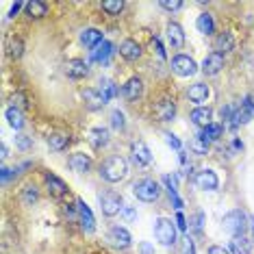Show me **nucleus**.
<instances>
[{"mask_svg":"<svg viewBox=\"0 0 254 254\" xmlns=\"http://www.w3.org/2000/svg\"><path fill=\"white\" fill-rule=\"evenodd\" d=\"M100 176L105 178L107 183H120L124 181L126 176H128V163H126L124 157H118V154H113V157L105 159L100 163Z\"/></svg>","mask_w":254,"mask_h":254,"instance_id":"obj_1","label":"nucleus"},{"mask_svg":"<svg viewBox=\"0 0 254 254\" xmlns=\"http://www.w3.org/2000/svg\"><path fill=\"white\" fill-rule=\"evenodd\" d=\"M222 226L230 237H241L246 235V228H248V215L241 209H235L224 215Z\"/></svg>","mask_w":254,"mask_h":254,"instance_id":"obj_2","label":"nucleus"},{"mask_svg":"<svg viewBox=\"0 0 254 254\" xmlns=\"http://www.w3.org/2000/svg\"><path fill=\"white\" fill-rule=\"evenodd\" d=\"M98 202H100V211L105 213L107 217H115L118 213H122L126 209V206H124V198L118 191H113V189L102 191L100 195H98Z\"/></svg>","mask_w":254,"mask_h":254,"instance_id":"obj_3","label":"nucleus"},{"mask_svg":"<svg viewBox=\"0 0 254 254\" xmlns=\"http://www.w3.org/2000/svg\"><path fill=\"white\" fill-rule=\"evenodd\" d=\"M154 237L161 246L170 248L176 244V222L167 217H157L154 219Z\"/></svg>","mask_w":254,"mask_h":254,"instance_id":"obj_4","label":"nucleus"},{"mask_svg":"<svg viewBox=\"0 0 254 254\" xmlns=\"http://www.w3.org/2000/svg\"><path fill=\"white\" fill-rule=\"evenodd\" d=\"M132 195L141 202H154L161 195V187L154 178H141L132 185Z\"/></svg>","mask_w":254,"mask_h":254,"instance_id":"obj_5","label":"nucleus"},{"mask_svg":"<svg viewBox=\"0 0 254 254\" xmlns=\"http://www.w3.org/2000/svg\"><path fill=\"white\" fill-rule=\"evenodd\" d=\"M172 72L178 74V76H193L198 72V63L189 55H176L172 59Z\"/></svg>","mask_w":254,"mask_h":254,"instance_id":"obj_6","label":"nucleus"},{"mask_svg":"<svg viewBox=\"0 0 254 254\" xmlns=\"http://www.w3.org/2000/svg\"><path fill=\"white\" fill-rule=\"evenodd\" d=\"M254 115V102H252V96H246L244 102H241V107L235 111V118L230 120V128H237L239 124H248L252 120Z\"/></svg>","mask_w":254,"mask_h":254,"instance_id":"obj_7","label":"nucleus"},{"mask_svg":"<svg viewBox=\"0 0 254 254\" xmlns=\"http://www.w3.org/2000/svg\"><path fill=\"white\" fill-rule=\"evenodd\" d=\"M107 239L111 241L113 248H118V250H126V248L130 246L132 237L124 226H111L109 228V233H107Z\"/></svg>","mask_w":254,"mask_h":254,"instance_id":"obj_8","label":"nucleus"},{"mask_svg":"<svg viewBox=\"0 0 254 254\" xmlns=\"http://www.w3.org/2000/svg\"><path fill=\"white\" fill-rule=\"evenodd\" d=\"M193 183L198 189H202V191H215L219 187V178L213 170H200L198 174H195Z\"/></svg>","mask_w":254,"mask_h":254,"instance_id":"obj_9","label":"nucleus"},{"mask_svg":"<svg viewBox=\"0 0 254 254\" xmlns=\"http://www.w3.org/2000/svg\"><path fill=\"white\" fill-rule=\"evenodd\" d=\"M76 209H78V224H80V228H83L85 233H94V230H96V219H94V215H91V209L87 206V202L78 200L76 202Z\"/></svg>","mask_w":254,"mask_h":254,"instance_id":"obj_10","label":"nucleus"},{"mask_svg":"<svg viewBox=\"0 0 254 254\" xmlns=\"http://www.w3.org/2000/svg\"><path fill=\"white\" fill-rule=\"evenodd\" d=\"M222 67H224V55H219V53H209L204 57V61H202V72L206 74V76H215V74L222 72Z\"/></svg>","mask_w":254,"mask_h":254,"instance_id":"obj_11","label":"nucleus"},{"mask_svg":"<svg viewBox=\"0 0 254 254\" xmlns=\"http://www.w3.org/2000/svg\"><path fill=\"white\" fill-rule=\"evenodd\" d=\"M152 111H154V118H157L159 122H172L176 115V105L172 100H159Z\"/></svg>","mask_w":254,"mask_h":254,"instance_id":"obj_12","label":"nucleus"},{"mask_svg":"<svg viewBox=\"0 0 254 254\" xmlns=\"http://www.w3.org/2000/svg\"><path fill=\"white\" fill-rule=\"evenodd\" d=\"M67 167H70L72 172H76V174H87L91 170V159L83 152H74L72 157L67 159Z\"/></svg>","mask_w":254,"mask_h":254,"instance_id":"obj_13","label":"nucleus"},{"mask_svg":"<svg viewBox=\"0 0 254 254\" xmlns=\"http://www.w3.org/2000/svg\"><path fill=\"white\" fill-rule=\"evenodd\" d=\"M122 94H124L126 100H139L141 94H143V80H141L139 76H130V78L124 83Z\"/></svg>","mask_w":254,"mask_h":254,"instance_id":"obj_14","label":"nucleus"},{"mask_svg":"<svg viewBox=\"0 0 254 254\" xmlns=\"http://www.w3.org/2000/svg\"><path fill=\"white\" fill-rule=\"evenodd\" d=\"M65 74L74 80L85 78V76H89V65L83 59H70L65 63Z\"/></svg>","mask_w":254,"mask_h":254,"instance_id":"obj_15","label":"nucleus"},{"mask_svg":"<svg viewBox=\"0 0 254 254\" xmlns=\"http://www.w3.org/2000/svg\"><path fill=\"white\" fill-rule=\"evenodd\" d=\"M187 96H189V100L195 102L198 107H204V102L209 100V96H211V89H209V85H204V83H193L191 87H189Z\"/></svg>","mask_w":254,"mask_h":254,"instance_id":"obj_16","label":"nucleus"},{"mask_svg":"<svg viewBox=\"0 0 254 254\" xmlns=\"http://www.w3.org/2000/svg\"><path fill=\"white\" fill-rule=\"evenodd\" d=\"M165 35H167V42H170V46L174 50H181L185 46V31H183L181 24H176V22H170V24H167Z\"/></svg>","mask_w":254,"mask_h":254,"instance_id":"obj_17","label":"nucleus"},{"mask_svg":"<svg viewBox=\"0 0 254 254\" xmlns=\"http://www.w3.org/2000/svg\"><path fill=\"white\" fill-rule=\"evenodd\" d=\"M87 141H89V146L94 148V150L107 148V146H109V130H107V128H102V126H96V128H91V130H89Z\"/></svg>","mask_w":254,"mask_h":254,"instance_id":"obj_18","label":"nucleus"},{"mask_svg":"<svg viewBox=\"0 0 254 254\" xmlns=\"http://www.w3.org/2000/svg\"><path fill=\"white\" fill-rule=\"evenodd\" d=\"M132 161L135 165H150L152 163V152L143 141H135L132 143Z\"/></svg>","mask_w":254,"mask_h":254,"instance_id":"obj_19","label":"nucleus"},{"mask_svg":"<svg viewBox=\"0 0 254 254\" xmlns=\"http://www.w3.org/2000/svg\"><path fill=\"white\" fill-rule=\"evenodd\" d=\"M189 118H191V122L198 126V128H202L204 130L206 126H211L213 122H211V118H213V111L209 107H195L193 111H191V115H189Z\"/></svg>","mask_w":254,"mask_h":254,"instance_id":"obj_20","label":"nucleus"},{"mask_svg":"<svg viewBox=\"0 0 254 254\" xmlns=\"http://www.w3.org/2000/svg\"><path fill=\"white\" fill-rule=\"evenodd\" d=\"M141 46L135 42V39H124L122 44H120V55L124 57L126 61H137L141 57Z\"/></svg>","mask_w":254,"mask_h":254,"instance_id":"obj_21","label":"nucleus"},{"mask_svg":"<svg viewBox=\"0 0 254 254\" xmlns=\"http://www.w3.org/2000/svg\"><path fill=\"white\" fill-rule=\"evenodd\" d=\"M83 100H85V105H87L89 111H98V109H102V107L107 105L100 91H98V89H91V87L83 89Z\"/></svg>","mask_w":254,"mask_h":254,"instance_id":"obj_22","label":"nucleus"},{"mask_svg":"<svg viewBox=\"0 0 254 254\" xmlns=\"http://www.w3.org/2000/svg\"><path fill=\"white\" fill-rule=\"evenodd\" d=\"M46 187H48L50 195H55V198H63L67 193V185L55 174H46Z\"/></svg>","mask_w":254,"mask_h":254,"instance_id":"obj_23","label":"nucleus"},{"mask_svg":"<svg viewBox=\"0 0 254 254\" xmlns=\"http://www.w3.org/2000/svg\"><path fill=\"white\" fill-rule=\"evenodd\" d=\"M111 55H113V44L105 39V42H100L94 50H91V61H96V63H107Z\"/></svg>","mask_w":254,"mask_h":254,"instance_id":"obj_24","label":"nucleus"},{"mask_svg":"<svg viewBox=\"0 0 254 254\" xmlns=\"http://www.w3.org/2000/svg\"><path fill=\"white\" fill-rule=\"evenodd\" d=\"M100 42H105V37H102V33L98 31V28H85V31L80 33V44H83L85 48L94 50Z\"/></svg>","mask_w":254,"mask_h":254,"instance_id":"obj_25","label":"nucleus"},{"mask_svg":"<svg viewBox=\"0 0 254 254\" xmlns=\"http://www.w3.org/2000/svg\"><path fill=\"white\" fill-rule=\"evenodd\" d=\"M4 115H7V122H9L11 128H15V130H22V128H24V113H22V109L11 105L7 111H4Z\"/></svg>","mask_w":254,"mask_h":254,"instance_id":"obj_26","label":"nucleus"},{"mask_svg":"<svg viewBox=\"0 0 254 254\" xmlns=\"http://www.w3.org/2000/svg\"><path fill=\"white\" fill-rule=\"evenodd\" d=\"M233 48H235V37H233V33H219V35L215 37V53L226 55V53H230Z\"/></svg>","mask_w":254,"mask_h":254,"instance_id":"obj_27","label":"nucleus"},{"mask_svg":"<svg viewBox=\"0 0 254 254\" xmlns=\"http://www.w3.org/2000/svg\"><path fill=\"white\" fill-rule=\"evenodd\" d=\"M250 252H252V244L246 235L230 239V254H250Z\"/></svg>","mask_w":254,"mask_h":254,"instance_id":"obj_28","label":"nucleus"},{"mask_svg":"<svg viewBox=\"0 0 254 254\" xmlns=\"http://www.w3.org/2000/svg\"><path fill=\"white\" fill-rule=\"evenodd\" d=\"M26 15L28 18H44V15H48V4L42 2V0H31V2H26Z\"/></svg>","mask_w":254,"mask_h":254,"instance_id":"obj_29","label":"nucleus"},{"mask_svg":"<svg viewBox=\"0 0 254 254\" xmlns=\"http://www.w3.org/2000/svg\"><path fill=\"white\" fill-rule=\"evenodd\" d=\"M48 146H50V150H55V152H61V150H65L70 146V135H67V132H53V135L48 137Z\"/></svg>","mask_w":254,"mask_h":254,"instance_id":"obj_30","label":"nucleus"},{"mask_svg":"<svg viewBox=\"0 0 254 254\" xmlns=\"http://www.w3.org/2000/svg\"><path fill=\"white\" fill-rule=\"evenodd\" d=\"M195 28H198L202 35H213V31H215V22H213V15H211V13H200L198 20H195Z\"/></svg>","mask_w":254,"mask_h":254,"instance_id":"obj_31","label":"nucleus"},{"mask_svg":"<svg viewBox=\"0 0 254 254\" xmlns=\"http://www.w3.org/2000/svg\"><path fill=\"white\" fill-rule=\"evenodd\" d=\"M100 94H102V98H105V102H109V100H113V98L120 94V89H118V85H115L113 80L102 78L100 80Z\"/></svg>","mask_w":254,"mask_h":254,"instance_id":"obj_32","label":"nucleus"},{"mask_svg":"<svg viewBox=\"0 0 254 254\" xmlns=\"http://www.w3.org/2000/svg\"><path fill=\"white\" fill-rule=\"evenodd\" d=\"M189 150L193 154H206L209 152V139H204L202 135H195L191 141H189Z\"/></svg>","mask_w":254,"mask_h":254,"instance_id":"obj_33","label":"nucleus"},{"mask_svg":"<svg viewBox=\"0 0 254 254\" xmlns=\"http://www.w3.org/2000/svg\"><path fill=\"white\" fill-rule=\"evenodd\" d=\"M124 9V0H105L102 2V11L109 15H120Z\"/></svg>","mask_w":254,"mask_h":254,"instance_id":"obj_34","label":"nucleus"},{"mask_svg":"<svg viewBox=\"0 0 254 254\" xmlns=\"http://www.w3.org/2000/svg\"><path fill=\"white\" fill-rule=\"evenodd\" d=\"M7 50L13 59H20L22 53H24V44H22V39H18V37H11L7 44Z\"/></svg>","mask_w":254,"mask_h":254,"instance_id":"obj_35","label":"nucleus"},{"mask_svg":"<svg viewBox=\"0 0 254 254\" xmlns=\"http://www.w3.org/2000/svg\"><path fill=\"white\" fill-rule=\"evenodd\" d=\"M39 200V191L35 185H28V187H24V193H22V202L24 204H35V202Z\"/></svg>","mask_w":254,"mask_h":254,"instance_id":"obj_36","label":"nucleus"},{"mask_svg":"<svg viewBox=\"0 0 254 254\" xmlns=\"http://www.w3.org/2000/svg\"><path fill=\"white\" fill-rule=\"evenodd\" d=\"M204 139H209V141H213V139H219V135H222V126L219 124H211V126H206L204 130L200 132Z\"/></svg>","mask_w":254,"mask_h":254,"instance_id":"obj_37","label":"nucleus"},{"mask_svg":"<svg viewBox=\"0 0 254 254\" xmlns=\"http://www.w3.org/2000/svg\"><path fill=\"white\" fill-rule=\"evenodd\" d=\"M111 126L115 130H122L124 126H126V122H124V113L122 111H118V109H115V111H111Z\"/></svg>","mask_w":254,"mask_h":254,"instance_id":"obj_38","label":"nucleus"},{"mask_svg":"<svg viewBox=\"0 0 254 254\" xmlns=\"http://www.w3.org/2000/svg\"><path fill=\"white\" fill-rule=\"evenodd\" d=\"M161 7H163V9H167V11H178V9H181L183 7V2H181V0H172V2H170V0H161Z\"/></svg>","mask_w":254,"mask_h":254,"instance_id":"obj_39","label":"nucleus"},{"mask_svg":"<svg viewBox=\"0 0 254 254\" xmlns=\"http://www.w3.org/2000/svg\"><path fill=\"white\" fill-rule=\"evenodd\" d=\"M165 141H167V146H172L174 150H181V141H178L176 135H172V132H165Z\"/></svg>","mask_w":254,"mask_h":254,"instance_id":"obj_40","label":"nucleus"},{"mask_svg":"<svg viewBox=\"0 0 254 254\" xmlns=\"http://www.w3.org/2000/svg\"><path fill=\"white\" fill-rule=\"evenodd\" d=\"M174 222H176V228H178V230H183V233L187 230V222H185L183 211H178V213H176V219H174Z\"/></svg>","mask_w":254,"mask_h":254,"instance_id":"obj_41","label":"nucleus"},{"mask_svg":"<svg viewBox=\"0 0 254 254\" xmlns=\"http://www.w3.org/2000/svg\"><path fill=\"white\" fill-rule=\"evenodd\" d=\"M11 100H13V107H26V98H24V94H13L11 96Z\"/></svg>","mask_w":254,"mask_h":254,"instance_id":"obj_42","label":"nucleus"},{"mask_svg":"<svg viewBox=\"0 0 254 254\" xmlns=\"http://www.w3.org/2000/svg\"><path fill=\"white\" fill-rule=\"evenodd\" d=\"M18 148L20 150H28V148H31V139H28L26 135H20L18 137Z\"/></svg>","mask_w":254,"mask_h":254,"instance_id":"obj_43","label":"nucleus"},{"mask_svg":"<svg viewBox=\"0 0 254 254\" xmlns=\"http://www.w3.org/2000/svg\"><path fill=\"white\" fill-rule=\"evenodd\" d=\"M206 254H230V250H226L224 246H211Z\"/></svg>","mask_w":254,"mask_h":254,"instance_id":"obj_44","label":"nucleus"},{"mask_svg":"<svg viewBox=\"0 0 254 254\" xmlns=\"http://www.w3.org/2000/svg\"><path fill=\"white\" fill-rule=\"evenodd\" d=\"M139 252L141 254H154V248L150 246L148 241H141V244H139Z\"/></svg>","mask_w":254,"mask_h":254,"instance_id":"obj_45","label":"nucleus"},{"mask_svg":"<svg viewBox=\"0 0 254 254\" xmlns=\"http://www.w3.org/2000/svg\"><path fill=\"white\" fill-rule=\"evenodd\" d=\"M22 7H26V4H22V2H15L13 7H11V11H9V18H15V15H18V11H20Z\"/></svg>","mask_w":254,"mask_h":254,"instance_id":"obj_46","label":"nucleus"},{"mask_svg":"<svg viewBox=\"0 0 254 254\" xmlns=\"http://www.w3.org/2000/svg\"><path fill=\"white\" fill-rule=\"evenodd\" d=\"M154 46H157V53H159L161 59H165V50H163V46H161V42H159L157 37H154Z\"/></svg>","mask_w":254,"mask_h":254,"instance_id":"obj_47","label":"nucleus"},{"mask_svg":"<svg viewBox=\"0 0 254 254\" xmlns=\"http://www.w3.org/2000/svg\"><path fill=\"white\" fill-rule=\"evenodd\" d=\"M13 174H15V172H11V170H7V167H2V183H7Z\"/></svg>","mask_w":254,"mask_h":254,"instance_id":"obj_48","label":"nucleus"},{"mask_svg":"<svg viewBox=\"0 0 254 254\" xmlns=\"http://www.w3.org/2000/svg\"><path fill=\"white\" fill-rule=\"evenodd\" d=\"M122 213H124V215H126V217H128V219H135V217H137V213H135V211H132V209H128V206H126V209H124Z\"/></svg>","mask_w":254,"mask_h":254,"instance_id":"obj_49","label":"nucleus"},{"mask_svg":"<svg viewBox=\"0 0 254 254\" xmlns=\"http://www.w3.org/2000/svg\"><path fill=\"white\" fill-rule=\"evenodd\" d=\"M0 157H2V159H7V157H9V148L4 146V143H2V154H0Z\"/></svg>","mask_w":254,"mask_h":254,"instance_id":"obj_50","label":"nucleus"}]
</instances>
